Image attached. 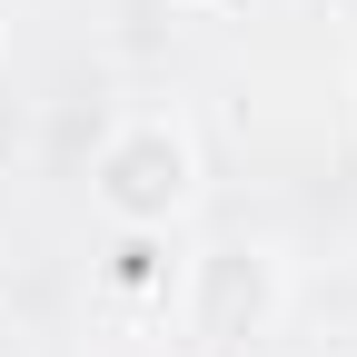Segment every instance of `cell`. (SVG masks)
Listing matches in <instances>:
<instances>
[{
	"label": "cell",
	"instance_id": "6da1fadb",
	"mask_svg": "<svg viewBox=\"0 0 357 357\" xmlns=\"http://www.w3.org/2000/svg\"><path fill=\"white\" fill-rule=\"evenodd\" d=\"M208 189V159H199V129L178 109H119L100 139H89V208L109 229H189V208Z\"/></svg>",
	"mask_w": 357,
	"mask_h": 357
},
{
	"label": "cell",
	"instance_id": "8992f818",
	"mask_svg": "<svg viewBox=\"0 0 357 357\" xmlns=\"http://www.w3.org/2000/svg\"><path fill=\"white\" fill-rule=\"evenodd\" d=\"M178 357H208V347H178Z\"/></svg>",
	"mask_w": 357,
	"mask_h": 357
},
{
	"label": "cell",
	"instance_id": "7a4b0ae2",
	"mask_svg": "<svg viewBox=\"0 0 357 357\" xmlns=\"http://www.w3.org/2000/svg\"><path fill=\"white\" fill-rule=\"evenodd\" d=\"M178 347H208V357H258V337H278L288 318V258L268 238H208L178 258Z\"/></svg>",
	"mask_w": 357,
	"mask_h": 357
},
{
	"label": "cell",
	"instance_id": "3957f363",
	"mask_svg": "<svg viewBox=\"0 0 357 357\" xmlns=\"http://www.w3.org/2000/svg\"><path fill=\"white\" fill-rule=\"evenodd\" d=\"M178 258H189V248H178V229H109L100 298H109V307H139V318H149V307L169 318V298H178Z\"/></svg>",
	"mask_w": 357,
	"mask_h": 357
},
{
	"label": "cell",
	"instance_id": "5b68a950",
	"mask_svg": "<svg viewBox=\"0 0 357 357\" xmlns=\"http://www.w3.org/2000/svg\"><path fill=\"white\" fill-rule=\"evenodd\" d=\"M328 10H337V20H357V0H328Z\"/></svg>",
	"mask_w": 357,
	"mask_h": 357
},
{
	"label": "cell",
	"instance_id": "277c9868",
	"mask_svg": "<svg viewBox=\"0 0 357 357\" xmlns=\"http://www.w3.org/2000/svg\"><path fill=\"white\" fill-rule=\"evenodd\" d=\"M0 70H10V20H0Z\"/></svg>",
	"mask_w": 357,
	"mask_h": 357
}]
</instances>
